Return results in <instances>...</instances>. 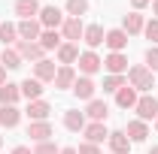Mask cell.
<instances>
[{
    "label": "cell",
    "mask_w": 158,
    "mask_h": 154,
    "mask_svg": "<svg viewBox=\"0 0 158 154\" xmlns=\"http://www.w3.org/2000/svg\"><path fill=\"white\" fill-rule=\"evenodd\" d=\"M128 82H131L134 91H152L155 88V76H152L149 67H131L128 70Z\"/></svg>",
    "instance_id": "obj_1"
},
{
    "label": "cell",
    "mask_w": 158,
    "mask_h": 154,
    "mask_svg": "<svg viewBox=\"0 0 158 154\" xmlns=\"http://www.w3.org/2000/svg\"><path fill=\"white\" fill-rule=\"evenodd\" d=\"M137 115H140V121H152V118H158V100L152 94H146V97H140L137 100Z\"/></svg>",
    "instance_id": "obj_2"
},
{
    "label": "cell",
    "mask_w": 158,
    "mask_h": 154,
    "mask_svg": "<svg viewBox=\"0 0 158 154\" xmlns=\"http://www.w3.org/2000/svg\"><path fill=\"white\" fill-rule=\"evenodd\" d=\"M40 24H46V30H55L58 24H64L61 9L58 6H43V9H40Z\"/></svg>",
    "instance_id": "obj_3"
},
{
    "label": "cell",
    "mask_w": 158,
    "mask_h": 154,
    "mask_svg": "<svg viewBox=\"0 0 158 154\" xmlns=\"http://www.w3.org/2000/svg\"><path fill=\"white\" fill-rule=\"evenodd\" d=\"M27 136L34 139V142H49V136H52V124L49 121H31L27 124Z\"/></svg>",
    "instance_id": "obj_4"
},
{
    "label": "cell",
    "mask_w": 158,
    "mask_h": 154,
    "mask_svg": "<svg viewBox=\"0 0 158 154\" xmlns=\"http://www.w3.org/2000/svg\"><path fill=\"white\" fill-rule=\"evenodd\" d=\"M94 91H98V85H94L88 76H82V79L73 82V94H76L79 100H88V103H91V100H94Z\"/></svg>",
    "instance_id": "obj_5"
},
{
    "label": "cell",
    "mask_w": 158,
    "mask_h": 154,
    "mask_svg": "<svg viewBox=\"0 0 158 154\" xmlns=\"http://www.w3.org/2000/svg\"><path fill=\"white\" fill-rule=\"evenodd\" d=\"M40 33H43V27H40L37 18H24L19 24V37L24 39V42H34V39H40Z\"/></svg>",
    "instance_id": "obj_6"
},
{
    "label": "cell",
    "mask_w": 158,
    "mask_h": 154,
    "mask_svg": "<svg viewBox=\"0 0 158 154\" xmlns=\"http://www.w3.org/2000/svg\"><path fill=\"white\" fill-rule=\"evenodd\" d=\"M15 52H19L21 58H27V60H43V45L40 42H24V39H19V45H15Z\"/></svg>",
    "instance_id": "obj_7"
},
{
    "label": "cell",
    "mask_w": 158,
    "mask_h": 154,
    "mask_svg": "<svg viewBox=\"0 0 158 154\" xmlns=\"http://www.w3.org/2000/svg\"><path fill=\"white\" fill-rule=\"evenodd\" d=\"M100 67H103V60L94 55V52H82L79 55V70L85 73V76H91V73H98Z\"/></svg>",
    "instance_id": "obj_8"
},
{
    "label": "cell",
    "mask_w": 158,
    "mask_h": 154,
    "mask_svg": "<svg viewBox=\"0 0 158 154\" xmlns=\"http://www.w3.org/2000/svg\"><path fill=\"white\" fill-rule=\"evenodd\" d=\"M55 73H58V70H55V64H52V60H37V64H34V79H40V82H55Z\"/></svg>",
    "instance_id": "obj_9"
},
{
    "label": "cell",
    "mask_w": 158,
    "mask_h": 154,
    "mask_svg": "<svg viewBox=\"0 0 158 154\" xmlns=\"http://www.w3.org/2000/svg\"><path fill=\"white\" fill-rule=\"evenodd\" d=\"M49 112H52V106H49L46 100H31V103H27V118H31V121H46Z\"/></svg>",
    "instance_id": "obj_10"
},
{
    "label": "cell",
    "mask_w": 158,
    "mask_h": 154,
    "mask_svg": "<svg viewBox=\"0 0 158 154\" xmlns=\"http://www.w3.org/2000/svg\"><path fill=\"white\" fill-rule=\"evenodd\" d=\"M103 67H106V70H110V76H122V73H125V70H128V58H125V55H122V52H113V55H110V58L103 60Z\"/></svg>",
    "instance_id": "obj_11"
},
{
    "label": "cell",
    "mask_w": 158,
    "mask_h": 154,
    "mask_svg": "<svg viewBox=\"0 0 158 154\" xmlns=\"http://www.w3.org/2000/svg\"><path fill=\"white\" fill-rule=\"evenodd\" d=\"M110 148H113V154H128V148H131L128 133L125 130H113L110 133Z\"/></svg>",
    "instance_id": "obj_12"
},
{
    "label": "cell",
    "mask_w": 158,
    "mask_h": 154,
    "mask_svg": "<svg viewBox=\"0 0 158 154\" xmlns=\"http://www.w3.org/2000/svg\"><path fill=\"white\" fill-rule=\"evenodd\" d=\"M85 139H88L91 145H98V142H103V139H110V130L103 127V121H94V124L85 127Z\"/></svg>",
    "instance_id": "obj_13"
},
{
    "label": "cell",
    "mask_w": 158,
    "mask_h": 154,
    "mask_svg": "<svg viewBox=\"0 0 158 154\" xmlns=\"http://www.w3.org/2000/svg\"><path fill=\"white\" fill-rule=\"evenodd\" d=\"M116 103H118V109H134V106H137V91L128 88V85L118 88L116 91Z\"/></svg>",
    "instance_id": "obj_14"
},
{
    "label": "cell",
    "mask_w": 158,
    "mask_h": 154,
    "mask_svg": "<svg viewBox=\"0 0 158 154\" xmlns=\"http://www.w3.org/2000/svg\"><path fill=\"white\" fill-rule=\"evenodd\" d=\"M125 133H128V139H131V142H143V139H146V136H149V127H146V121H128V130H125Z\"/></svg>",
    "instance_id": "obj_15"
},
{
    "label": "cell",
    "mask_w": 158,
    "mask_h": 154,
    "mask_svg": "<svg viewBox=\"0 0 158 154\" xmlns=\"http://www.w3.org/2000/svg\"><path fill=\"white\" fill-rule=\"evenodd\" d=\"M19 97H21V88H19V85H12V82L0 85V103H3V106H15Z\"/></svg>",
    "instance_id": "obj_16"
},
{
    "label": "cell",
    "mask_w": 158,
    "mask_h": 154,
    "mask_svg": "<svg viewBox=\"0 0 158 154\" xmlns=\"http://www.w3.org/2000/svg\"><path fill=\"white\" fill-rule=\"evenodd\" d=\"M19 88H21V97H27V100H40V94H43V82L40 79H24Z\"/></svg>",
    "instance_id": "obj_17"
},
{
    "label": "cell",
    "mask_w": 158,
    "mask_h": 154,
    "mask_svg": "<svg viewBox=\"0 0 158 154\" xmlns=\"http://www.w3.org/2000/svg\"><path fill=\"white\" fill-rule=\"evenodd\" d=\"M58 60L64 64V67L76 64V60H79V48L73 45V42H61V48H58Z\"/></svg>",
    "instance_id": "obj_18"
},
{
    "label": "cell",
    "mask_w": 158,
    "mask_h": 154,
    "mask_svg": "<svg viewBox=\"0 0 158 154\" xmlns=\"http://www.w3.org/2000/svg\"><path fill=\"white\" fill-rule=\"evenodd\" d=\"M103 42H106V45H110L113 52H122V48L128 45V33H125L122 27H118V30H110V33L103 37Z\"/></svg>",
    "instance_id": "obj_19"
},
{
    "label": "cell",
    "mask_w": 158,
    "mask_h": 154,
    "mask_svg": "<svg viewBox=\"0 0 158 154\" xmlns=\"http://www.w3.org/2000/svg\"><path fill=\"white\" fill-rule=\"evenodd\" d=\"M103 37H106V33H103V27H100V24H91V27H85V33H82V39L88 42V48H98L100 42H103Z\"/></svg>",
    "instance_id": "obj_20"
},
{
    "label": "cell",
    "mask_w": 158,
    "mask_h": 154,
    "mask_svg": "<svg viewBox=\"0 0 158 154\" xmlns=\"http://www.w3.org/2000/svg\"><path fill=\"white\" fill-rule=\"evenodd\" d=\"M64 39H82V33H85V27H82V21L79 18H67L64 21Z\"/></svg>",
    "instance_id": "obj_21"
},
{
    "label": "cell",
    "mask_w": 158,
    "mask_h": 154,
    "mask_svg": "<svg viewBox=\"0 0 158 154\" xmlns=\"http://www.w3.org/2000/svg\"><path fill=\"white\" fill-rule=\"evenodd\" d=\"M15 12L21 15V21L34 18V15H40V3L37 0H19V3H15Z\"/></svg>",
    "instance_id": "obj_22"
},
{
    "label": "cell",
    "mask_w": 158,
    "mask_h": 154,
    "mask_svg": "<svg viewBox=\"0 0 158 154\" xmlns=\"http://www.w3.org/2000/svg\"><path fill=\"white\" fill-rule=\"evenodd\" d=\"M73 82H76L73 67H61L58 73H55V88H73Z\"/></svg>",
    "instance_id": "obj_23"
},
{
    "label": "cell",
    "mask_w": 158,
    "mask_h": 154,
    "mask_svg": "<svg viewBox=\"0 0 158 154\" xmlns=\"http://www.w3.org/2000/svg\"><path fill=\"white\" fill-rule=\"evenodd\" d=\"M143 27H146V21H143V15H140V12H131V15H125V27H122L125 33H140Z\"/></svg>",
    "instance_id": "obj_24"
},
{
    "label": "cell",
    "mask_w": 158,
    "mask_h": 154,
    "mask_svg": "<svg viewBox=\"0 0 158 154\" xmlns=\"http://www.w3.org/2000/svg\"><path fill=\"white\" fill-rule=\"evenodd\" d=\"M61 33L58 30H43V33H40V45H43V48H46V52H49V48H61Z\"/></svg>",
    "instance_id": "obj_25"
},
{
    "label": "cell",
    "mask_w": 158,
    "mask_h": 154,
    "mask_svg": "<svg viewBox=\"0 0 158 154\" xmlns=\"http://www.w3.org/2000/svg\"><path fill=\"white\" fill-rule=\"evenodd\" d=\"M19 118H21V112L15 106H3V109H0V124H3V127H15Z\"/></svg>",
    "instance_id": "obj_26"
},
{
    "label": "cell",
    "mask_w": 158,
    "mask_h": 154,
    "mask_svg": "<svg viewBox=\"0 0 158 154\" xmlns=\"http://www.w3.org/2000/svg\"><path fill=\"white\" fill-rule=\"evenodd\" d=\"M64 127L73 130V133H76V130H85V115H82V112H67V115H64Z\"/></svg>",
    "instance_id": "obj_27"
},
{
    "label": "cell",
    "mask_w": 158,
    "mask_h": 154,
    "mask_svg": "<svg viewBox=\"0 0 158 154\" xmlns=\"http://www.w3.org/2000/svg\"><path fill=\"white\" fill-rule=\"evenodd\" d=\"M88 115L94 118V121H106L110 109H106V103H103V100H91V103H88Z\"/></svg>",
    "instance_id": "obj_28"
},
{
    "label": "cell",
    "mask_w": 158,
    "mask_h": 154,
    "mask_svg": "<svg viewBox=\"0 0 158 154\" xmlns=\"http://www.w3.org/2000/svg\"><path fill=\"white\" fill-rule=\"evenodd\" d=\"M0 60H3V67H6V70H15V67H21V55H19V52H12V48H3Z\"/></svg>",
    "instance_id": "obj_29"
},
{
    "label": "cell",
    "mask_w": 158,
    "mask_h": 154,
    "mask_svg": "<svg viewBox=\"0 0 158 154\" xmlns=\"http://www.w3.org/2000/svg\"><path fill=\"white\" fill-rule=\"evenodd\" d=\"M67 12H70V18L85 15L88 12V0H67Z\"/></svg>",
    "instance_id": "obj_30"
},
{
    "label": "cell",
    "mask_w": 158,
    "mask_h": 154,
    "mask_svg": "<svg viewBox=\"0 0 158 154\" xmlns=\"http://www.w3.org/2000/svg\"><path fill=\"white\" fill-rule=\"evenodd\" d=\"M0 39L9 45V42H15L19 39V27L15 24H0Z\"/></svg>",
    "instance_id": "obj_31"
},
{
    "label": "cell",
    "mask_w": 158,
    "mask_h": 154,
    "mask_svg": "<svg viewBox=\"0 0 158 154\" xmlns=\"http://www.w3.org/2000/svg\"><path fill=\"white\" fill-rule=\"evenodd\" d=\"M118 88H125V79H122V76H106V79H103V91L116 94Z\"/></svg>",
    "instance_id": "obj_32"
},
{
    "label": "cell",
    "mask_w": 158,
    "mask_h": 154,
    "mask_svg": "<svg viewBox=\"0 0 158 154\" xmlns=\"http://www.w3.org/2000/svg\"><path fill=\"white\" fill-rule=\"evenodd\" d=\"M146 64H149V70H152V73H158V48H155V45L146 52Z\"/></svg>",
    "instance_id": "obj_33"
},
{
    "label": "cell",
    "mask_w": 158,
    "mask_h": 154,
    "mask_svg": "<svg viewBox=\"0 0 158 154\" xmlns=\"http://www.w3.org/2000/svg\"><path fill=\"white\" fill-rule=\"evenodd\" d=\"M34 154H61V151L55 148V142H40L37 148H34Z\"/></svg>",
    "instance_id": "obj_34"
},
{
    "label": "cell",
    "mask_w": 158,
    "mask_h": 154,
    "mask_svg": "<svg viewBox=\"0 0 158 154\" xmlns=\"http://www.w3.org/2000/svg\"><path fill=\"white\" fill-rule=\"evenodd\" d=\"M143 30H146V37L152 39V42H158V18H152L146 27H143Z\"/></svg>",
    "instance_id": "obj_35"
},
{
    "label": "cell",
    "mask_w": 158,
    "mask_h": 154,
    "mask_svg": "<svg viewBox=\"0 0 158 154\" xmlns=\"http://www.w3.org/2000/svg\"><path fill=\"white\" fill-rule=\"evenodd\" d=\"M79 154H100V148L91 145V142H85V145H79Z\"/></svg>",
    "instance_id": "obj_36"
},
{
    "label": "cell",
    "mask_w": 158,
    "mask_h": 154,
    "mask_svg": "<svg viewBox=\"0 0 158 154\" xmlns=\"http://www.w3.org/2000/svg\"><path fill=\"white\" fill-rule=\"evenodd\" d=\"M131 6L134 9H143V6H149V0H131Z\"/></svg>",
    "instance_id": "obj_37"
},
{
    "label": "cell",
    "mask_w": 158,
    "mask_h": 154,
    "mask_svg": "<svg viewBox=\"0 0 158 154\" xmlns=\"http://www.w3.org/2000/svg\"><path fill=\"white\" fill-rule=\"evenodd\" d=\"M12 154H34V151H31L27 145H19V148H15V151H12Z\"/></svg>",
    "instance_id": "obj_38"
},
{
    "label": "cell",
    "mask_w": 158,
    "mask_h": 154,
    "mask_svg": "<svg viewBox=\"0 0 158 154\" xmlns=\"http://www.w3.org/2000/svg\"><path fill=\"white\" fill-rule=\"evenodd\" d=\"M0 85H6V67L0 64Z\"/></svg>",
    "instance_id": "obj_39"
},
{
    "label": "cell",
    "mask_w": 158,
    "mask_h": 154,
    "mask_svg": "<svg viewBox=\"0 0 158 154\" xmlns=\"http://www.w3.org/2000/svg\"><path fill=\"white\" fill-rule=\"evenodd\" d=\"M61 154H79L76 148H61Z\"/></svg>",
    "instance_id": "obj_40"
},
{
    "label": "cell",
    "mask_w": 158,
    "mask_h": 154,
    "mask_svg": "<svg viewBox=\"0 0 158 154\" xmlns=\"http://www.w3.org/2000/svg\"><path fill=\"white\" fill-rule=\"evenodd\" d=\"M152 12H155V15H158V0H155V6H152Z\"/></svg>",
    "instance_id": "obj_41"
},
{
    "label": "cell",
    "mask_w": 158,
    "mask_h": 154,
    "mask_svg": "<svg viewBox=\"0 0 158 154\" xmlns=\"http://www.w3.org/2000/svg\"><path fill=\"white\" fill-rule=\"evenodd\" d=\"M149 154H158V145H152V151H149Z\"/></svg>",
    "instance_id": "obj_42"
},
{
    "label": "cell",
    "mask_w": 158,
    "mask_h": 154,
    "mask_svg": "<svg viewBox=\"0 0 158 154\" xmlns=\"http://www.w3.org/2000/svg\"><path fill=\"white\" fill-rule=\"evenodd\" d=\"M155 127H158V118H155Z\"/></svg>",
    "instance_id": "obj_43"
},
{
    "label": "cell",
    "mask_w": 158,
    "mask_h": 154,
    "mask_svg": "<svg viewBox=\"0 0 158 154\" xmlns=\"http://www.w3.org/2000/svg\"><path fill=\"white\" fill-rule=\"evenodd\" d=\"M0 145H3V139H0Z\"/></svg>",
    "instance_id": "obj_44"
}]
</instances>
